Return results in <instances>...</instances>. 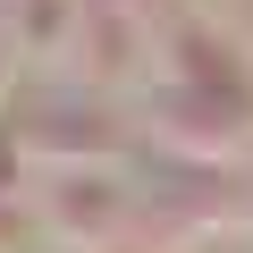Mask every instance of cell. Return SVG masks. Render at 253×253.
<instances>
[]
</instances>
